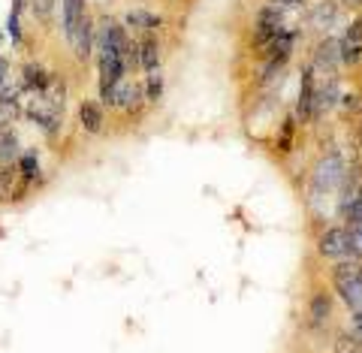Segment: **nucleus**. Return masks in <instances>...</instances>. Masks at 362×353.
I'll use <instances>...</instances> for the list:
<instances>
[{
  "instance_id": "13",
  "label": "nucleus",
  "mask_w": 362,
  "mask_h": 353,
  "mask_svg": "<svg viewBox=\"0 0 362 353\" xmlns=\"http://www.w3.org/2000/svg\"><path fill=\"white\" fill-rule=\"evenodd\" d=\"M281 30H284V13H278L275 6H266L263 13L257 16V42L266 45L272 37H278Z\"/></svg>"
},
{
  "instance_id": "29",
  "label": "nucleus",
  "mask_w": 362,
  "mask_h": 353,
  "mask_svg": "<svg viewBox=\"0 0 362 353\" xmlns=\"http://www.w3.org/2000/svg\"><path fill=\"white\" fill-rule=\"evenodd\" d=\"M344 37H347V40H356V42H362V18H356L354 25L347 28V33H344Z\"/></svg>"
},
{
  "instance_id": "14",
  "label": "nucleus",
  "mask_w": 362,
  "mask_h": 353,
  "mask_svg": "<svg viewBox=\"0 0 362 353\" xmlns=\"http://www.w3.org/2000/svg\"><path fill=\"white\" fill-rule=\"evenodd\" d=\"M338 97H341V91H338V79L326 76V82L317 85V91H314V121L320 118L323 112H329L338 103Z\"/></svg>"
},
{
  "instance_id": "22",
  "label": "nucleus",
  "mask_w": 362,
  "mask_h": 353,
  "mask_svg": "<svg viewBox=\"0 0 362 353\" xmlns=\"http://www.w3.org/2000/svg\"><path fill=\"white\" fill-rule=\"evenodd\" d=\"M142 94L148 103H157V100L163 97V73L160 70H151L145 76V85H142Z\"/></svg>"
},
{
  "instance_id": "26",
  "label": "nucleus",
  "mask_w": 362,
  "mask_h": 353,
  "mask_svg": "<svg viewBox=\"0 0 362 353\" xmlns=\"http://www.w3.org/2000/svg\"><path fill=\"white\" fill-rule=\"evenodd\" d=\"M305 4H308V0H269V6H275L278 13H290V9H299Z\"/></svg>"
},
{
  "instance_id": "8",
  "label": "nucleus",
  "mask_w": 362,
  "mask_h": 353,
  "mask_svg": "<svg viewBox=\"0 0 362 353\" xmlns=\"http://www.w3.org/2000/svg\"><path fill=\"white\" fill-rule=\"evenodd\" d=\"M78 127L90 136H100L106 127V109L97 100H82L78 103Z\"/></svg>"
},
{
  "instance_id": "7",
  "label": "nucleus",
  "mask_w": 362,
  "mask_h": 353,
  "mask_svg": "<svg viewBox=\"0 0 362 353\" xmlns=\"http://www.w3.org/2000/svg\"><path fill=\"white\" fill-rule=\"evenodd\" d=\"M94 25H97V21L90 18V13H85V16H82V21H78L76 33L70 37V45H73L76 58L82 61V64L90 58V54H94Z\"/></svg>"
},
{
  "instance_id": "30",
  "label": "nucleus",
  "mask_w": 362,
  "mask_h": 353,
  "mask_svg": "<svg viewBox=\"0 0 362 353\" xmlns=\"http://www.w3.org/2000/svg\"><path fill=\"white\" fill-rule=\"evenodd\" d=\"M354 236H356V238H362V224L356 226V233H354Z\"/></svg>"
},
{
  "instance_id": "21",
  "label": "nucleus",
  "mask_w": 362,
  "mask_h": 353,
  "mask_svg": "<svg viewBox=\"0 0 362 353\" xmlns=\"http://www.w3.org/2000/svg\"><path fill=\"white\" fill-rule=\"evenodd\" d=\"M338 58H341V64H347V66H356L362 61V42L341 37V42H338Z\"/></svg>"
},
{
  "instance_id": "24",
  "label": "nucleus",
  "mask_w": 362,
  "mask_h": 353,
  "mask_svg": "<svg viewBox=\"0 0 362 353\" xmlns=\"http://www.w3.org/2000/svg\"><path fill=\"white\" fill-rule=\"evenodd\" d=\"M338 103H341V112L347 118H356L362 112V97L359 94H341V97H338Z\"/></svg>"
},
{
  "instance_id": "28",
  "label": "nucleus",
  "mask_w": 362,
  "mask_h": 353,
  "mask_svg": "<svg viewBox=\"0 0 362 353\" xmlns=\"http://www.w3.org/2000/svg\"><path fill=\"white\" fill-rule=\"evenodd\" d=\"M350 335H354L359 345H362V308L354 311V317H350Z\"/></svg>"
},
{
  "instance_id": "31",
  "label": "nucleus",
  "mask_w": 362,
  "mask_h": 353,
  "mask_svg": "<svg viewBox=\"0 0 362 353\" xmlns=\"http://www.w3.org/2000/svg\"><path fill=\"white\" fill-rule=\"evenodd\" d=\"M344 4H362V0H344Z\"/></svg>"
},
{
  "instance_id": "23",
  "label": "nucleus",
  "mask_w": 362,
  "mask_h": 353,
  "mask_svg": "<svg viewBox=\"0 0 362 353\" xmlns=\"http://www.w3.org/2000/svg\"><path fill=\"white\" fill-rule=\"evenodd\" d=\"M293 133H296V118H287L281 124V133H278V151L287 154L293 148Z\"/></svg>"
},
{
  "instance_id": "18",
  "label": "nucleus",
  "mask_w": 362,
  "mask_h": 353,
  "mask_svg": "<svg viewBox=\"0 0 362 353\" xmlns=\"http://www.w3.org/2000/svg\"><path fill=\"white\" fill-rule=\"evenodd\" d=\"M18 154H21V139L13 130V124H9V127L0 130V166H13Z\"/></svg>"
},
{
  "instance_id": "4",
  "label": "nucleus",
  "mask_w": 362,
  "mask_h": 353,
  "mask_svg": "<svg viewBox=\"0 0 362 353\" xmlns=\"http://www.w3.org/2000/svg\"><path fill=\"white\" fill-rule=\"evenodd\" d=\"M341 175H344L341 157H338L335 151L326 154L314 169V193H335L338 187H341Z\"/></svg>"
},
{
  "instance_id": "1",
  "label": "nucleus",
  "mask_w": 362,
  "mask_h": 353,
  "mask_svg": "<svg viewBox=\"0 0 362 353\" xmlns=\"http://www.w3.org/2000/svg\"><path fill=\"white\" fill-rule=\"evenodd\" d=\"M317 250L326 260H362V250L356 245V236L347 226H329L317 238Z\"/></svg>"
},
{
  "instance_id": "20",
  "label": "nucleus",
  "mask_w": 362,
  "mask_h": 353,
  "mask_svg": "<svg viewBox=\"0 0 362 353\" xmlns=\"http://www.w3.org/2000/svg\"><path fill=\"white\" fill-rule=\"evenodd\" d=\"M335 16H338V4L335 0H323V4H317L314 9H311V28H329L332 21H335Z\"/></svg>"
},
{
  "instance_id": "10",
  "label": "nucleus",
  "mask_w": 362,
  "mask_h": 353,
  "mask_svg": "<svg viewBox=\"0 0 362 353\" xmlns=\"http://www.w3.org/2000/svg\"><path fill=\"white\" fill-rule=\"evenodd\" d=\"M293 45H296V33L293 30H281L278 37H272L263 49H266V61L269 64H278V66H284L290 61V54H293Z\"/></svg>"
},
{
  "instance_id": "9",
  "label": "nucleus",
  "mask_w": 362,
  "mask_h": 353,
  "mask_svg": "<svg viewBox=\"0 0 362 353\" xmlns=\"http://www.w3.org/2000/svg\"><path fill=\"white\" fill-rule=\"evenodd\" d=\"M136 52H139V70L151 73V70H160V61H163V45L154 33H145L142 40H136Z\"/></svg>"
},
{
  "instance_id": "2",
  "label": "nucleus",
  "mask_w": 362,
  "mask_h": 353,
  "mask_svg": "<svg viewBox=\"0 0 362 353\" xmlns=\"http://www.w3.org/2000/svg\"><path fill=\"white\" fill-rule=\"evenodd\" d=\"M332 287L338 290L341 302L350 311L362 308V275H359L356 260H341V263L332 269Z\"/></svg>"
},
{
  "instance_id": "6",
  "label": "nucleus",
  "mask_w": 362,
  "mask_h": 353,
  "mask_svg": "<svg viewBox=\"0 0 362 353\" xmlns=\"http://www.w3.org/2000/svg\"><path fill=\"white\" fill-rule=\"evenodd\" d=\"M341 199H338V212H341V218L362 202V166L354 163V166H344V175H341Z\"/></svg>"
},
{
  "instance_id": "16",
  "label": "nucleus",
  "mask_w": 362,
  "mask_h": 353,
  "mask_svg": "<svg viewBox=\"0 0 362 353\" xmlns=\"http://www.w3.org/2000/svg\"><path fill=\"white\" fill-rule=\"evenodd\" d=\"M85 13H88V4H85V0H61V28H64L66 42H70V37L76 33L78 21H82Z\"/></svg>"
},
{
  "instance_id": "11",
  "label": "nucleus",
  "mask_w": 362,
  "mask_h": 353,
  "mask_svg": "<svg viewBox=\"0 0 362 353\" xmlns=\"http://www.w3.org/2000/svg\"><path fill=\"white\" fill-rule=\"evenodd\" d=\"M338 61H341V58H338V42L335 40H320V42H317V49H314L311 70L323 73V76H335Z\"/></svg>"
},
{
  "instance_id": "17",
  "label": "nucleus",
  "mask_w": 362,
  "mask_h": 353,
  "mask_svg": "<svg viewBox=\"0 0 362 353\" xmlns=\"http://www.w3.org/2000/svg\"><path fill=\"white\" fill-rule=\"evenodd\" d=\"M163 25V18L151 13V9H130L127 16H124V28L127 30H145V33H154V30H160Z\"/></svg>"
},
{
  "instance_id": "3",
  "label": "nucleus",
  "mask_w": 362,
  "mask_h": 353,
  "mask_svg": "<svg viewBox=\"0 0 362 353\" xmlns=\"http://www.w3.org/2000/svg\"><path fill=\"white\" fill-rule=\"evenodd\" d=\"M33 190V185L13 166H0V206H13L21 202Z\"/></svg>"
},
{
  "instance_id": "5",
  "label": "nucleus",
  "mask_w": 362,
  "mask_h": 353,
  "mask_svg": "<svg viewBox=\"0 0 362 353\" xmlns=\"http://www.w3.org/2000/svg\"><path fill=\"white\" fill-rule=\"evenodd\" d=\"M314 91H317V73L311 64L302 70L299 79V100H296V124H314Z\"/></svg>"
},
{
  "instance_id": "27",
  "label": "nucleus",
  "mask_w": 362,
  "mask_h": 353,
  "mask_svg": "<svg viewBox=\"0 0 362 353\" xmlns=\"http://www.w3.org/2000/svg\"><path fill=\"white\" fill-rule=\"evenodd\" d=\"M9 79H13V61H9L6 54H0V88H4Z\"/></svg>"
},
{
  "instance_id": "12",
  "label": "nucleus",
  "mask_w": 362,
  "mask_h": 353,
  "mask_svg": "<svg viewBox=\"0 0 362 353\" xmlns=\"http://www.w3.org/2000/svg\"><path fill=\"white\" fill-rule=\"evenodd\" d=\"M49 82H52V73L45 70L42 64L28 61L25 66H21V91H30V94H45V91H49Z\"/></svg>"
},
{
  "instance_id": "25",
  "label": "nucleus",
  "mask_w": 362,
  "mask_h": 353,
  "mask_svg": "<svg viewBox=\"0 0 362 353\" xmlns=\"http://www.w3.org/2000/svg\"><path fill=\"white\" fill-rule=\"evenodd\" d=\"M30 6H33V16L45 21L52 16V9H54V0H30Z\"/></svg>"
},
{
  "instance_id": "15",
  "label": "nucleus",
  "mask_w": 362,
  "mask_h": 353,
  "mask_svg": "<svg viewBox=\"0 0 362 353\" xmlns=\"http://www.w3.org/2000/svg\"><path fill=\"white\" fill-rule=\"evenodd\" d=\"M329 320H332V296L320 290V293H314L308 302V323H311V329H323Z\"/></svg>"
},
{
  "instance_id": "19",
  "label": "nucleus",
  "mask_w": 362,
  "mask_h": 353,
  "mask_svg": "<svg viewBox=\"0 0 362 353\" xmlns=\"http://www.w3.org/2000/svg\"><path fill=\"white\" fill-rule=\"evenodd\" d=\"M16 169L30 181V185H37V181L42 178V166H40V154L37 151H21L18 161H16Z\"/></svg>"
}]
</instances>
